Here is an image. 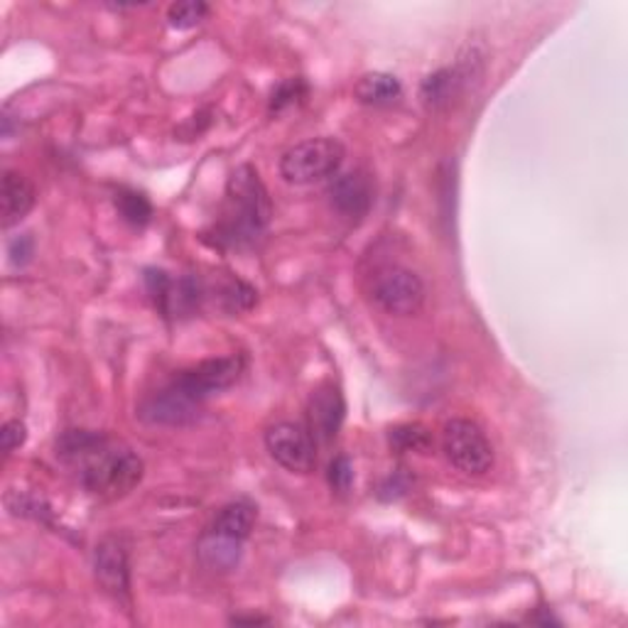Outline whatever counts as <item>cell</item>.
Returning <instances> with one entry per match:
<instances>
[{
  "label": "cell",
  "mask_w": 628,
  "mask_h": 628,
  "mask_svg": "<svg viewBox=\"0 0 628 628\" xmlns=\"http://www.w3.org/2000/svg\"><path fill=\"white\" fill-rule=\"evenodd\" d=\"M57 459L76 471L86 494L98 498L131 494L145 476L143 459L131 447L94 430H64L57 439Z\"/></svg>",
  "instance_id": "1"
},
{
  "label": "cell",
  "mask_w": 628,
  "mask_h": 628,
  "mask_svg": "<svg viewBox=\"0 0 628 628\" xmlns=\"http://www.w3.org/2000/svg\"><path fill=\"white\" fill-rule=\"evenodd\" d=\"M273 219L270 194L265 190L258 170L241 165L226 182V202L221 219L214 224V245L221 249H245L258 243Z\"/></svg>",
  "instance_id": "2"
},
{
  "label": "cell",
  "mask_w": 628,
  "mask_h": 628,
  "mask_svg": "<svg viewBox=\"0 0 628 628\" xmlns=\"http://www.w3.org/2000/svg\"><path fill=\"white\" fill-rule=\"evenodd\" d=\"M347 157V147L339 137L319 135L288 147L280 157V177L292 186H310L327 182L339 174V167Z\"/></svg>",
  "instance_id": "3"
},
{
  "label": "cell",
  "mask_w": 628,
  "mask_h": 628,
  "mask_svg": "<svg viewBox=\"0 0 628 628\" xmlns=\"http://www.w3.org/2000/svg\"><path fill=\"white\" fill-rule=\"evenodd\" d=\"M442 451L464 476H484L494 467V447L474 420L451 418L442 427Z\"/></svg>",
  "instance_id": "4"
},
{
  "label": "cell",
  "mask_w": 628,
  "mask_h": 628,
  "mask_svg": "<svg viewBox=\"0 0 628 628\" xmlns=\"http://www.w3.org/2000/svg\"><path fill=\"white\" fill-rule=\"evenodd\" d=\"M245 369L243 357H219V359H206L194 363L190 369H182L180 373L167 381L174 390H180L186 400H192L194 406L204 408V402L209 400L216 392L231 388L235 381L241 378Z\"/></svg>",
  "instance_id": "5"
},
{
  "label": "cell",
  "mask_w": 628,
  "mask_h": 628,
  "mask_svg": "<svg viewBox=\"0 0 628 628\" xmlns=\"http://www.w3.org/2000/svg\"><path fill=\"white\" fill-rule=\"evenodd\" d=\"M425 282L406 265H386L371 280V298L392 317H412L425 304Z\"/></svg>",
  "instance_id": "6"
},
{
  "label": "cell",
  "mask_w": 628,
  "mask_h": 628,
  "mask_svg": "<svg viewBox=\"0 0 628 628\" xmlns=\"http://www.w3.org/2000/svg\"><path fill=\"white\" fill-rule=\"evenodd\" d=\"M265 449L290 474H310L317 467V439L302 422H275L265 430Z\"/></svg>",
  "instance_id": "7"
},
{
  "label": "cell",
  "mask_w": 628,
  "mask_h": 628,
  "mask_svg": "<svg viewBox=\"0 0 628 628\" xmlns=\"http://www.w3.org/2000/svg\"><path fill=\"white\" fill-rule=\"evenodd\" d=\"M481 76L479 59H464L455 67H442L420 84V98L430 111H447L469 92L471 78Z\"/></svg>",
  "instance_id": "8"
},
{
  "label": "cell",
  "mask_w": 628,
  "mask_h": 628,
  "mask_svg": "<svg viewBox=\"0 0 628 628\" xmlns=\"http://www.w3.org/2000/svg\"><path fill=\"white\" fill-rule=\"evenodd\" d=\"M327 200L341 219L359 221L373 206V180L366 170L334 174L327 184Z\"/></svg>",
  "instance_id": "9"
},
{
  "label": "cell",
  "mask_w": 628,
  "mask_h": 628,
  "mask_svg": "<svg viewBox=\"0 0 628 628\" xmlns=\"http://www.w3.org/2000/svg\"><path fill=\"white\" fill-rule=\"evenodd\" d=\"M347 418V400L334 383H322L307 402V427L319 445H331Z\"/></svg>",
  "instance_id": "10"
},
{
  "label": "cell",
  "mask_w": 628,
  "mask_h": 628,
  "mask_svg": "<svg viewBox=\"0 0 628 628\" xmlns=\"http://www.w3.org/2000/svg\"><path fill=\"white\" fill-rule=\"evenodd\" d=\"M94 575L106 594L116 599L131 596V563L121 538H104L94 550Z\"/></svg>",
  "instance_id": "11"
},
{
  "label": "cell",
  "mask_w": 628,
  "mask_h": 628,
  "mask_svg": "<svg viewBox=\"0 0 628 628\" xmlns=\"http://www.w3.org/2000/svg\"><path fill=\"white\" fill-rule=\"evenodd\" d=\"M35 206V186L23 172L5 170L3 186H0V216L3 229H10L25 219Z\"/></svg>",
  "instance_id": "12"
},
{
  "label": "cell",
  "mask_w": 628,
  "mask_h": 628,
  "mask_svg": "<svg viewBox=\"0 0 628 628\" xmlns=\"http://www.w3.org/2000/svg\"><path fill=\"white\" fill-rule=\"evenodd\" d=\"M196 559H200L202 567L209 569V572H233L243 559V543L241 540L212 533V530L206 528L200 543H196Z\"/></svg>",
  "instance_id": "13"
},
{
  "label": "cell",
  "mask_w": 628,
  "mask_h": 628,
  "mask_svg": "<svg viewBox=\"0 0 628 628\" xmlns=\"http://www.w3.org/2000/svg\"><path fill=\"white\" fill-rule=\"evenodd\" d=\"M255 518H258V508H255L249 498H239L219 508V514L214 516L209 530L212 533H219V535L245 543L255 526Z\"/></svg>",
  "instance_id": "14"
},
{
  "label": "cell",
  "mask_w": 628,
  "mask_h": 628,
  "mask_svg": "<svg viewBox=\"0 0 628 628\" xmlns=\"http://www.w3.org/2000/svg\"><path fill=\"white\" fill-rule=\"evenodd\" d=\"M353 96L363 106H390L400 101L402 96V84L398 82V76L386 74V72H371L363 74L357 86H353Z\"/></svg>",
  "instance_id": "15"
},
{
  "label": "cell",
  "mask_w": 628,
  "mask_h": 628,
  "mask_svg": "<svg viewBox=\"0 0 628 628\" xmlns=\"http://www.w3.org/2000/svg\"><path fill=\"white\" fill-rule=\"evenodd\" d=\"M388 445L398 455H430L435 447V437L420 422H406V425L388 430Z\"/></svg>",
  "instance_id": "16"
},
{
  "label": "cell",
  "mask_w": 628,
  "mask_h": 628,
  "mask_svg": "<svg viewBox=\"0 0 628 628\" xmlns=\"http://www.w3.org/2000/svg\"><path fill=\"white\" fill-rule=\"evenodd\" d=\"M113 204H116V212L121 214V219L125 224L135 226V229H143V226L153 221V204L143 192L118 190Z\"/></svg>",
  "instance_id": "17"
},
{
  "label": "cell",
  "mask_w": 628,
  "mask_h": 628,
  "mask_svg": "<svg viewBox=\"0 0 628 628\" xmlns=\"http://www.w3.org/2000/svg\"><path fill=\"white\" fill-rule=\"evenodd\" d=\"M307 96H310V86L302 76L285 78V82H280L278 86L273 88L268 111H270V116H280L285 111H290V108L302 106Z\"/></svg>",
  "instance_id": "18"
},
{
  "label": "cell",
  "mask_w": 628,
  "mask_h": 628,
  "mask_svg": "<svg viewBox=\"0 0 628 628\" xmlns=\"http://www.w3.org/2000/svg\"><path fill=\"white\" fill-rule=\"evenodd\" d=\"M212 13V8L204 0H180L167 8V23L174 29H192L200 23H204L206 15Z\"/></svg>",
  "instance_id": "19"
},
{
  "label": "cell",
  "mask_w": 628,
  "mask_h": 628,
  "mask_svg": "<svg viewBox=\"0 0 628 628\" xmlns=\"http://www.w3.org/2000/svg\"><path fill=\"white\" fill-rule=\"evenodd\" d=\"M219 300L226 312H245L253 307L255 300H258V292L239 278H229L219 288Z\"/></svg>",
  "instance_id": "20"
},
{
  "label": "cell",
  "mask_w": 628,
  "mask_h": 628,
  "mask_svg": "<svg viewBox=\"0 0 628 628\" xmlns=\"http://www.w3.org/2000/svg\"><path fill=\"white\" fill-rule=\"evenodd\" d=\"M327 481L331 491H337V494H347L353 484V464L347 455H339L329 461V469H327Z\"/></svg>",
  "instance_id": "21"
},
{
  "label": "cell",
  "mask_w": 628,
  "mask_h": 628,
  "mask_svg": "<svg viewBox=\"0 0 628 628\" xmlns=\"http://www.w3.org/2000/svg\"><path fill=\"white\" fill-rule=\"evenodd\" d=\"M35 255V239L29 233H17L8 241V261L15 268H25Z\"/></svg>",
  "instance_id": "22"
},
{
  "label": "cell",
  "mask_w": 628,
  "mask_h": 628,
  "mask_svg": "<svg viewBox=\"0 0 628 628\" xmlns=\"http://www.w3.org/2000/svg\"><path fill=\"white\" fill-rule=\"evenodd\" d=\"M25 439H27V425L23 420H8L3 430H0V442H3L5 457H10L13 451L23 447Z\"/></svg>",
  "instance_id": "23"
},
{
  "label": "cell",
  "mask_w": 628,
  "mask_h": 628,
  "mask_svg": "<svg viewBox=\"0 0 628 628\" xmlns=\"http://www.w3.org/2000/svg\"><path fill=\"white\" fill-rule=\"evenodd\" d=\"M410 484H412V481L406 474V469H398V471H392V474L386 481H383L381 488H378V496L383 500H398L400 496L408 494Z\"/></svg>",
  "instance_id": "24"
},
{
  "label": "cell",
  "mask_w": 628,
  "mask_h": 628,
  "mask_svg": "<svg viewBox=\"0 0 628 628\" xmlns=\"http://www.w3.org/2000/svg\"><path fill=\"white\" fill-rule=\"evenodd\" d=\"M209 113H194L190 121L184 125H180V131H174V141H194V137H200L206 128H209L212 118H206Z\"/></svg>",
  "instance_id": "25"
},
{
  "label": "cell",
  "mask_w": 628,
  "mask_h": 628,
  "mask_svg": "<svg viewBox=\"0 0 628 628\" xmlns=\"http://www.w3.org/2000/svg\"><path fill=\"white\" fill-rule=\"evenodd\" d=\"M270 618H263V616H233L231 624H268Z\"/></svg>",
  "instance_id": "26"
}]
</instances>
